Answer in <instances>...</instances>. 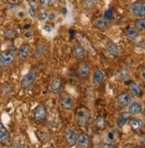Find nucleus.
Segmentation results:
<instances>
[{
	"instance_id": "1",
	"label": "nucleus",
	"mask_w": 145,
	"mask_h": 148,
	"mask_svg": "<svg viewBox=\"0 0 145 148\" xmlns=\"http://www.w3.org/2000/svg\"><path fill=\"white\" fill-rule=\"evenodd\" d=\"M91 117L90 110L86 106H79L75 112V121L78 125L84 126L88 123Z\"/></svg>"
},
{
	"instance_id": "2",
	"label": "nucleus",
	"mask_w": 145,
	"mask_h": 148,
	"mask_svg": "<svg viewBox=\"0 0 145 148\" xmlns=\"http://www.w3.org/2000/svg\"><path fill=\"white\" fill-rule=\"evenodd\" d=\"M130 13L135 18L145 17V1H137L133 3L129 8Z\"/></svg>"
},
{
	"instance_id": "3",
	"label": "nucleus",
	"mask_w": 145,
	"mask_h": 148,
	"mask_svg": "<svg viewBox=\"0 0 145 148\" xmlns=\"http://www.w3.org/2000/svg\"><path fill=\"white\" fill-rule=\"evenodd\" d=\"M37 78V73L35 70H30L23 77L20 82V87L21 90H28L30 89L35 83Z\"/></svg>"
},
{
	"instance_id": "4",
	"label": "nucleus",
	"mask_w": 145,
	"mask_h": 148,
	"mask_svg": "<svg viewBox=\"0 0 145 148\" xmlns=\"http://www.w3.org/2000/svg\"><path fill=\"white\" fill-rule=\"evenodd\" d=\"M60 106L65 111H70L73 106V100L70 94L67 91H61L60 92V99H59Z\"/></svg>"
},
{
	"instance_id": "5",
	"label": "nucleus",
	"mask_w": 145,
	"mask_h": 148,
	"mask_svg": "<svg viewBox=\"0 0 145 148\" xmlns=\"http://www.w3.org/2000/svg\"><path fill=\"white\" fill-rule=\"evenodd\" d=\"M14 54L12 51H5L0 53V66L2 68H7L14 62Z\"/></svg>"
},
{
	"instance_id": "6",
	"label": "nucleus",
	"mask_w": 145,
	"mask_h": 148,
	"mask_svg": "<svg viewBox=\"0 0 145 148\" xmlns=\"http://www.w3.org/2000/svg\"><path fill=\"white\" fill-rule=\"evenodd\" d=\"M0 144L5 147H10L12 145L10 134L1 123H0Z\"/></svg>"
},
{
	"instance_id": "7",
	"label": "nucleus",
	"mask_w": 145,
	"mask_h": 148,
	"mask_svg": "<svg viewBox=\"0 0 145 148\" xmlns=\"http://www.w3.org/2000/svg\"><path fill=\"white\" fill-rule=\"evenodd\" d=\"M77 132L74 129L72 128H68L65 131V141L68 146L73 147L77 144Z\"/></svg>"
},
{
	"instance_id": "8",
	"label": "nucleus",
	"mask_w": 145,
	"mask_h": 148,
	"mask_svg": "<svg viewBox=\"0 0 145 148\" xmlns=\"http://www.w3.org/2000/svg\"><path fill=\"white\" fill-rule=\"evenodd\" d=\"M46 109L44 105H38L35 110H34V114H33V117L34 120L37 123H42L46 119Z\"/></svg>"
},
{
	"instance_id": "9",
	"label": "nucleus",
	"mask_w": 145,
	"mask_h": 148,
	"mask_svg": "<svg viewBox=\"0 0 145 148\" xmlns=\"http://www.w3.org/2000/svg\"><path fill=\"white\" fill-rule=\"evenodd\" d=\"M71 51L73 56L77 59L82 60L86 57V51L85 50V48L82 46V45L78 44V43H75L71 48Z\"/></svg>"
},
{
	"instance_id": "10",
	"label": "nucleus",
	"mask_w": 145,
	"mask_h": 148,
	"mask_svg": "<svg viewBox=\"0 0 145 148\" xmlns=\"http://www.w3.org/2000/svg\"><path fill=\"white\" fill-rule=\"evenodd\" d=\"M77 75L83 79H86L90 75V66L86 61H80L77 65Z\"/></svg>"
},
{
	"instance_id": "11",
	"label": "nucleus",
	"mask_w": 145,
	"mask_h": 148,
	"mask_svg": "<svg viewBox=\"0 0 145 148\" xmlns=\"http://www.w3.org/2000/svg\"><path fill=\"white\" fill-rule=\"evenodd\" d=\"M94 25L95 28L101 30H106L110 28V21L107 18H105L104 16H98L96 17L94 21Z\"/></svg>"
},
{
	"instance_id": "12",
	"label": "nucleus",
	"mask_w": 145,
	"mask_h": 148,
	"mask_svg": "<svg viewBox=\"0 0 145 148\" xmlns=\"http://www.w3.org/2000/svg\"><path fill=\"white\" fill-rule=\"evenodd\" d=\"M132 101V96L128 92H121L117 97V103L119 106L125 107L127 106Z\"/></svg>"
},
{
	"instance_id": "13",
	"label": "nucleus",
	"mask_w": 145,
	"mask_h": 148,
	"mask_svg": "<svg viewBox=\"0 0 145 148\" xmlns=\"http://www.w3.org/2000/svg\"><path fill=\"white\" fill-rule=\"evenodd\" d=\"M90 144H91L90 137L87 135L86 133L82 132L77 136V145L78 148H89Z\"/></svg>"
},
{
	"instance_id": "14",
	"label": "nucleus",
	"mask_w": 145,
	"mask_h": 148,
	"mask_svg": "<svg viewBox=\"0 0 145 148\" xmlns=\"http://www.w3.org/2000/svg\"><path fill=\"white\" fill-rule=\"evenodd\" d=\"M130 120H131V114L128 112H121L117 115L116 120L117 127L118 129H122Z\"/></svg>"
},
{
	"instance_id": "15",
	"label": "nucleus",
	"mask_w": 145,
	"mask_h": 148,
	"mask_svg": "<svg viewBox=\"0 0 145 148\" xmlns=\"http://www.w3.org/2000/svg\"><path fill=\"white\" fill-rule=\"evenodd\" d=\"M142 106L137 102V101H132L128 106H127V112L131 115H137L142 113Z\"/></svg>"
},
{
	"instance_id": "16",
	"label": "nucleus",
	"mask_w": 145,
	"mask_h": 148,
	"mask_svg": "<svg viewBox=\"0 0 145 148\" xmlns=\"http://www.w3.org/2000/svg\"><path fill=\"white\" fill-rule=\"evenodd\" d=\"M128 90L133 96H135V97H138V98L142 97V88L140 87V85L137 83L135 82V81H130V82H129V84H128Z\"/></svg>"
},
{
	"instance_id": "17",
	"label": "nucleus",
	"mask_w": 145,
	"mask_h": 148,
	"mask_svg": "<svg viewBox=\"0 0 145 148\" xmlns=\"http://www.w3.org/2000/svg\"><path fill=\"white\" fill-rule=\"evenodd\" d=\"M103 77H104L103 72L99 68H95L93 71V75H92V82H93L94 85L95 86L100 85L102 83Z\"/></svg>"
},
{
	"instance_id": "18",
	"label": "nucleus",
	"mask_w": 145,
	"mask_h": 148,
	"mask_svg": "<svg viewBox=\"0 0 145 148\" xmlns=\"http://www.w3.org/2000/svg\"><path fill=\"white\" fill-rule=\"evenodd\" d=\"M61 87H62V83L60 77H55L52 80V83L50 85V90L52 91V93L60 94V92L61 91Z\"/></svg>"
},
{
	"instance_id": "19",
	"label": "nucleus",
	"mask_w": 145,
	"mask_h": 148,
	"mask_svg": "<svg viewBox=\"0 0 145 148\" xmlns=\"http://www.w3.org/2000/svg\"><path fill=\"white\" fill-rule=\"evenodd\" d=\"M30 53V45L28 43L23 44L21 45V46L18 51V58L21 60H24L29 57Z\"/></svg>"
},
{
	"instance_id": "20",
	"label": "nucleus",
	"mask_w": 145,
	"mask_h": 148,
	"mask_svg": "<svg viewBox=\"0 0 145 148\" xmlns=\"http://www.w3.org/2000/svg\"><path fill=\"white\" fill-rule=\"evenodd\" d=\"M106 51H108V53L110 55H111L113 57H117L118 54H119V51H118V48H117V45L112 41L107 42V44H106Z\"/></svg>"
},
{
	"instance_id": "21",
	"label": "nucleus",
	"mask_w": 145,
	"mask_h": 148,
	"mask_svg": "<svg viewBox=\"0 0 145 148\" xmlns=\"http://www.w3.org/2000/svg\"><path fill=\"white\" fill-rule=\"evenodd\" d=\"M98 5V0H82L81 7L86 11H91L95 9Z\"/></svg>"
},
{
	"instance_id": "22",
	"label": "nucleus",
	"mask_w": 145,
	"mask_h": 148,
	"mask_svg": "<svg viewBox=\"0 0 145 148\" xmlns=\"http://www.w3.org/2000/svg\"><path fill=\"white\" fill-rule=\"evenodd\" d=\"M129 125H130V128L132 129V130L135 132H137L142 130V128L143 126V122L140 119H131L129 121Z\"/></svg>"
},
{
	"instance_id": "23",
	"label": "nucleus",
	"mask_w": 145,
	"mask_h": 148,
	"mask_svg": "<svg viewBox=\"0 0 145 148\" xmlns=\"http://www.w3.org/2000/svg\"><path fill=\"white\" fill-rule=\"evenodd\" d=\"M12 91V85L9 83H6L0 87V96L6 98L10 95Z\"/></svg>"
},
{
	"instance_id": "24",
	"label": "nucleus",
	"mask_w": 145,
	"mask_h": 148,
	"mask_svg": "<svg viewBox=\"0 0 145 148\" xmlns=\"http://www.w3.org/2000/svg\"><path fill=\"white\" fill-rule=\"evenodd\" d=\"M117 78L121 82H128L130 81V73L126 69H119L117 72Z\"/></svg>"
},
{
	"instance_id": "25",
	"label": "nucleus",
	"mask_w": 145,
	"mask_h": 148,
	"mask_svg": "<svg viewBox=\"0 0 145 148\" xmlns=\"http://www.w3.org/2000/svg\"><path fill=\"white\" fill-rule=\"evenodd\" d=\"M79 37H80V41L82 42V45H83L82 46L85 48V50H86V51H89L90 52L93 53V54H95V51L93 45H92L91 43L89 42V40H88L85 36H82V35H80Z\"/></svg>"
},
{
	"instance_id": "26",
	"label": "nucleus",
	"mask_w": 145,
	"mask_h": 148,
	"mask_svg": "<svg viewBox=\"0 0 145 148\" xmlns=\"http://www.w3.org/2000/svg\"><path fill=\"white\" fill-rule=\"evenodd\" d=\"M44 51H45V45L43 44H40V45H38L33 53V55H32V58L34 60H38V59H40L43 54H44Z\"/></svg>"
},
{
	"instance_id": "27",
	"label": "nucleus",
	"mask_w": 145,
	"mask_h": 148,
	"mask_svg": "<svg viewBox=\"0 0 145 148\" xmlns=\"http://www.w3.org/2000/svg\"><path fill=\"white\" fill-rule=\"evenodd\" d=\"M126 37L130 40H134L139 36V32L134 28V27H128L126 30Z\"/></svg>"
},
{
	"instance_id": "28",
	"label": "nucleus",
	"mask_w": 145,
	"mask_h": 148,
	"mask_svg": "<svg viewBox=\"0 0 145 148\" xmlns=\"http://www.w3.org/2000/svg\"><path fill=\"white\" fill-rule=\"evenodd\" d=\"M134 28L138 32H143V31H145V19L144 18L137 19L135 21V27H134Z\"/></svg>"
},
{
	"instance_id": "29",
	"label": "nucleus",
	"mask_w": 145,
	"mask_h": 148,
	"mask_svg": "<svg viewBox=\"0 0 145 148\" xmlns=\"http://www.w3.org/2000/svg\"><path fill=\"white\" fill-rule=\"evenodd\" d=\"M95 127L99 130H104L105 127H106V121H105L104 117L102 115H99L95 118Z\"/></svg>"
},
{
	"instance_id": "30",
	"label": "nucleus",
	"mask_w": 145,
	"mask_h": 148,
	"mask_svg": "<svg viewBox=\"0 0 145 148\" xmlns=\"http://www.w3.org/2000/svg\"><path fill=\"white\" fill-rule=\"evenodd\" d=\"M16 29L12 28V27H9V28H7L6 30H5V33H4V36L6 39L10 40V39H14L15 36H16Z\"/></svg>"
},
{
	"instance_id": "31",
	"label": "nucleus",
	"mask_w": 145,
	"mask_h": 148,
	"mask_svg": "<svg viewBox=\"0 0 145 148\" xmlns=\"http://www.w3.org/2000/svg\"><path fill=\"white\" fill-rule=\"evenodd\" d=\"M47 18V12L45 9H41L39 11V20L40 21H45Z\"/></svg>"
},
{
	"instance_id": "32",
	"label": "nucleus",
	"mask_w": 145,
	"mask_h": 148,
	"mask_svg": "<svg viewBox=\"0 0 145 148\" xmlns=\"http://www.w3.org/2000/svg\"><path fill=\"white\" fill-rule=\"evenodd\" d=\"M12 148H25L24 145L22 143H21L19 140H15L12 143Z\"/></svg>"
},
{
	"instance_id": "33",
	"label": "nucleus",
	"mask_w": 145,
	"mask_h": 148,
	"mask_svg": "<svg viewBox=\"0 0 145 148\" xmlns=\"http://www.w3.org/2000/svg\"><path fill=\"white\" fill-rule=\"evenodd\" d=\"M29 13H30V15L31 18L33 19H36L37 18V14H36V12H35V9L32 8V7H30L29 9Z\"/></svg>"
},
{
	"instance_id": "34",
	"label": "nucleus",
	"mask_w": 145,
	"mask_h": 148,
	"mask_svg": "<svg viewBox=\"0 0 145 148\" xmlns=\"http://www.w3.org/2000/svg\"><path fill=\"white\" fill-rule=\"evenodd\" d=\"M55 17H56L55 13V12H51V13H49V15H48V20L50 21H54L55 20Z\"/></svg>"
},
{
	"instance_id": "35",
	"label": "nucleus",
	"mask_w": 145,
	"mask_h": 148,
	"mask_svg": "<svg viewBox=\"0 0 145 148\" xmlns=\"http://www.w3.org/2000/svg\"><path fill=\"white\" fill-rule=\"evenodd\" d=\"M141 77H142V80L143 84H145V66H143V69H142V70Z\"/></svg>"
},
{
	"instance_id": "36",
	"label": "nucleus",
	"mask_w": 145,
	"mask_h": 148,
	"mask_svg": "<svg viewBox=\"0 0 145 148\" xmlns=\"http://www.w3.org/2000/svg\"><path fill=\"white\" fill-rule=\"evenodd\" d=\"M113 138H114V135L111 133V132H110L109 134H108V140L110 141V142H111L112 140H113Z\"/></svg>"
},
{
	"instance_id": "37",
	"label": "nucleus",
	"mask_w": 145,
	"mask_h": 148,
	"mask_svg": "<svg viewBox=\"0 0 145 148\" xmlns=\"http://www.w3.org/2000/svg\"><path fill=\"white\" fill-rule=\"evenodd\" d=\"M44 29L46 30V31H47V32H51V30H52V28L50 26H48V25H46L45 27H44Z\"/></svg>"
},
{
	"instance_id": "38",
	"label": "nucleus",
	"mask_w": 145,
	"mask_h": 148,
	"mask_svg": "<svg viewBox=\"0 0 145 148\" xmlns=\"http://www.w3.org/2000/svg\"><path fill=\"white\" fill-rule=\"evenodd\" d=\"M17 8V5H10L9 6H8V9L9 10H14V9H16Z\"/></svg>"
},
{
	"instance_id": "39",
	"label": "nucleus",
	"mask_w": 145,
	"mask_h": 148,
	"mask_svg": "<svg viewBox=\"0 0 145 148\" xmlns=\"http://www.w3.org/2000/svg\"><path fill=\"white\" fill-rule=\"evenodd\" d=\"M24 36L26 37V38H28V37H30L31 36V33L30 32V31H27L25 34H24Z\"/></svg>"
},
{
	"instance_id": "40",
	"label": "nucleus",
	"mask_w": 145,
	"mask_h": 148,
	"mask_svg": "<svg viewBox=\"0 0 145 148\" xmlns=\"http://www.w3.org/2000/svg\"><path fill=\"white\" fill-rule=\"evenodd\" d=\"M30 27H31V25H30V24H26V25L23 27V29H30Z\"/></svg>"
},
{
	"instance_id": "41",
	"label": "nucleus",
	"mask_w": 145,
	"mask_h": 148,
	"mask_svg": "<svg viewBox=\"0 0 145 148\" xmlns=\"http://www.w3.org/2000/svg\"><path fill=\"white\" fill-rule=\"evenodd\" d=\"M18 16H19L20 18H22V17L24 16V12H18Z\"/></svg>"
},
{
	"instance_id": "42",
	"label": "nucleus",
	"mask_w": 145,
	"mask_h": 148,
	"mask_svg": "<svg viewBox=\"0 0 145 148\" xmlns=\"http://www.w3.org/2000/svg\"><path fill=\"white\" fill-rule=\"evenodd\" d=\"M61 11H62V13H63V14H66V12H67V9H66L65 7H63V8L61 9Z\"/></svg>"
},
{
	"instance_id": "43",
	"label": "nucleus",
	"mask_w": 145,
	"mask_h": 148,
	"mask_svg": "<svg viewBox=\"0 0 145 148\" xmlns=\"http://www.w3.org/2000/svg\"><path fill=\"white\" fill-rule=\"evenodd\" d=\"M39 3L41 5H45L46 4V0H39Z\"/></svg>"
},
{
	"instance_id": "44",
	"label": "nucleus",
	"mask_w": 145,
	"mask_h": 148,
	"mask_svg": "<svg viewBox=\"0 0 145 148\" xmlns=\"http://www.w3.org/2000/svg\"><path fill=\"white\" fill-rule=\"evenodd\" d=\"M47 2H48L49 5H52V2H54V0H47Z\"/></svg>"
},
{
	"instance_id": "45",
	"label": "nucleus",
	"mask_w": 145,
	"mask_h": 148,
	"mask_svg": "<svg viewBox=\"0 0 145 148\" xmlns=\"http://www.w3.org/2000/svg\"><path fill=\"white\" fill-rule=\"evenodd\" d=\"M58 1L61 4H65V0H58Z\"/></svg>"
},
{
	"instance_id": "46",
	"label": "nucleus",
	"mask_w": 145,
	"mask_h": 148,
	"mask_svg": "<svg viewBox=\"0 0 145 148\" xmlns=\"http://www.w3.org/2000/svg\"><path fill=\"white\" fill-rule=\"evenodd\" d=\"M142 144H143V145H145V137H144V138H142Z\"/></svg>"
},
{
	"instance_id": "47",
	"label": "nucleus",
	"mask_w": 145,
	"mask_h": 148,
	"mask_svg": "<svg viewBox=\"0 0 145 148\" xmlns=\"http://www.w3.org/2000/svg\"><path fill=\"white\" fill-rule=\"evenodd\" d=\"M131 148H140L139 146H137V145H135V146H132Z\"/></svg>"
},
{
	"instance_id": "48",
	"label": "nucleus",
	"mask_w": 145,
	"mask_h": 148,
	"mask_svg": "<svg viewBox=\"0 0 145 148\" xmlns=\"http://www.w3.org/2000/svg\"><path fill=\"white\" fill-rule=\"evenodd\" d=\"M0 148H1V144H0Z\"/></svg>"
}]
</instances>
